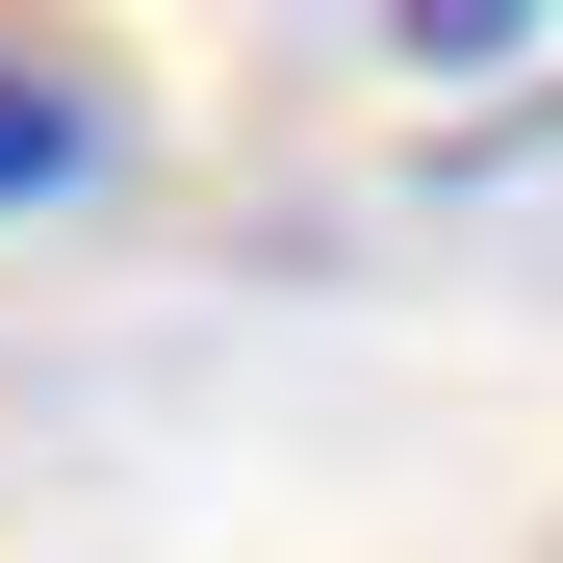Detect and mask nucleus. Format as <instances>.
Segmentation results:
<instances>
[{
  "label": "nucleus",
  "instance_id": "1",
  "mask_svg": "<svg viewBox=\"0 0 563 563\" xmlns=\"http://www.w3.org/2000/svg\"><path fill=\"white\" fill-rule=\"evenodd\" d=\"M129 154V77L52 26V0H0V206H77V179Z\"/></svg>",
  "mask_w": 563,
  "mask_h": 563
},
{
  "label": "nucleus",
  "instance_id": "2",
  "mask_svg": "<svg viewBox=\"0 0 563 563\" xmlns=\"http://www.w3.org/2000/svg\"><path fill=\"white\" fill-rule=\"evenodd\" d=\"M385 26H410V52H435V77H487V52H512V26H538V0H385Z\"/></svg>",
  "mask_w": 563,
  "mask_h": 563
}]
</instances>
